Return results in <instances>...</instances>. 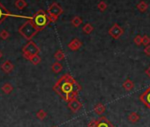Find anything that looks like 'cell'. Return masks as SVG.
<instances>
[{"instance_id":"1","label":"cell","mask_w":150,"mask_h":127,"mask_svg":"<svg viewBox=\"0 0 150 127\" xmlns=\"http://www.w3.org/2000/svg\"><path fill=\"white\" fill-rule=\"evenodd\" d=\"M53 90L58 94L64 102H69L77 98L81 90V87L70 73H65L62 75L55 84Z\"/></svg>"},{"instance_id":"2","label":"cell","mask_w":150,"mask_h":127,"mask_svg":"<svg viewBox=\"0 0 150 127\" xmlns=\"http://www.w3.org/2000/svg\"><path fill=\"white\" fill-rule=\"evenodd\" d=\"M38 31H39L38 28L35 27L31 18L29 19L28 21H27L24 25H22L21 28L19 29V32L28 40H31L36 35Z\"/></svg>"},{"instance_id":"3","label":"cell","mask_w":150,"mask_h":127,"mask_svg":"<svg viewBox=\"0 0 150 127\" xmlns=\"http://www.w3.org/2000/svg\"><path fill=\"white\" fill-rule=\"evenodd\" d=\"M32 21L35 25V27L38 28V30H42L48 24H49V19L47 13L43 10H39L32 18Z\"/></svg>"},{"instance_id":"4","label":"cell","mask_w":150,"mask_h":127,"mask_svg":"<svg viewBox=\"0 0 150 127\" xmlns=\"http://www.w3.org/2000/svg\"><path fill=\"white\" fill-rule=\"evenodd\" d=\"M40 52V49L37 47V45L30 41L25 47H24V49H23V54H24V56L27 58V59H30L33 56H35V55H38V53Z\"/></svg>"},{"instance_id":"5","label":"cell","mask_w":150,"mask_h":127,"mask_svg":"<svg viewBox=\"0 0 150 127\" xmlns=\"http://www.w3.org/2000/svg\"><path fill=\"white\" fill-rule=\"evenodd\" d=\"M88 127H116L107 117L101 116L98 119L91 120L88 124Z\"/></svg>"},{"instance_id":"6","label":"cell","mask_w":150,"mask_h":127,"mask_svg":"<svg viewBox=\"0 0 150 127\" xmlns=\"http://www.w3.org/2000/svg\"><path fill=\"white\" fill-rule=\"evenodd\" d=\"M124 34V28H121L118 24L115 23L110 29H109V35L115 40L119 39Z\"/></svg>"},{"instance_id":"7","label":"cell","mask_w":150,"mask_h":127,"mask_svg":"<svg viewBox=\"0 0 150 127\" xmlns=\"http://www.w3.org/2000/svg\"><path fill=\"white\" fill-rule=\"evenodd\" d=\"M63 12L64 11H63L62 7L57 2H54V3L51 4V6L47 10V14L52 15V16H55V17L58 18V16L63 13Z\"/></svg>"},{"instance_id":"8","label":"cell","mask_w":150,"mask_h":127,"mask_svg":"<svg viewBox=\"0 0 150 127\" xmlns=\"http://www.w3.org/2000/svg\"><path fill=\"white\" fill-rule=\"evenodd\" d=\"M68 108L73 113H76L82 108V103L77 98H75L68 102Z\"/></svg>"},{"instance_id":"9","label":"cell","mask_w":150,"mask_h":127,"mask_svg":"<svg viewBox=\"0 0 150 127\" xmlns=\"http://www.w3.org/2000/svg\"><path fill=\"white\" fill-rule=\"evenodd\" d=\"M139 100L145 104L146 108L150 109V87H148L146 91L139 95Z\"/></svg>"},{"instance_id":"10","label":"cell","mask_w":150,"mask_h":127,"mask_svg":"<svg viewBox=\"0 0 150 127\" xmlns=\"http://www.w3.org/2000/svg\"><path fill=\"white\" fill-rule=\"evenodd\" d=\"M82 46V42L81 40H79L78 38H74L73 40H71L69 43H68V48L72 50V51H76L78 50Z\"/></svg>"},{"instance_id":"11","label":"cell","mask_w":150,"mask_h":127,"mask_svg":"<svg viewBox=\"0 0 150 127\" xmlns=\"http://www.w3.org/2000/svg\"><path fill=\"white\" fill-rule=\"evenodd\" d=\"M8 16H10V13H9V12L4 7V6L0 3V24L2 23V21L6 19V18H7Z\"/></svg>"},{"instance_id":"12","label":"cell","mask_w":150,"mask_h":127,"mask_svg":"<svg viewBox=\"0 0 150 127\" xmlns=\"http://www.w3.org/2000/svg\"><path fill=\"white\" fill-rule=\"evenodd\" d=\"M105 110H106V108H105V106H104L103 103H97V104H96L95 107H94V111H95V113H96V115H98V116L103 115V114L105 112Z\"/></svg>"},{"instance_id":"13","label":"cell","mask_w":150,"mask_h":127,"mask_svg":"<svg viewBox=\"0 0 150 127\" xmlns=\"http://www.w3.org/2000/svg\"><path fill=\"white\" fill-rule=\"evenodd\" d=\"M123 88L126 91H132L134 87V83L132 80H131L130 79H127L122 85Z\"/></svg>"},{"instance_id":"14","label":"cell","mask_w":150,"mask_h":127,"mask_svg":"<svg viewBox=\"0 0 150 127\" xmlns=\"http://www.w3.org/2000/svg\"><path fill=\"white\" fill-rule=\"evenodd\" d=\"M1 68L4 72L6 73H10L13 71V64L10 62V61H6L3 65L1 66Z\"/></svg>"},{"instance_id":"15","label":"cell","mask_w":150,"mask_h":127,"mask_svg":"<svg viewBox=\"0 0 150 127\" xmlns=\"http://www.w3.org/2000/svg\"><path fill=\"white\" fill-rule=\"evenodd\" d=\"M139 119H140V116H139V115L137 114L136 112H131L130 115L128 116V120H129L131 123H135L139 122Z\"/></svg>"},{"instance_id":"16","label":"cell","mask_w":150,"mask_h":127,"mask_svg":"<svg viewBox=\"0 0 150 127\" xmlns=\"http://www.w3.org/2000/svg\"><path fill=\"white\" fill-rule=\"evenodd\" d=\"M83 23V20L81 17L79 16H75L73 17V19L71 20V24L74 27V28H79L81 24Z\"/></svg>"},{"instance_id":"17","label":"cell","mask_w":150,"mask_h":127,"mask_svg":"<svg viewBox=\"0 0 150 127\" xmlns=\"http://www.w3.org/2000/svg\"><path fill=\"white\" fill-rule=\"evenodd\" d=\"M51 70L55 73H59L63 70V66L61 65L59 62H55L52 65V66H51Z\"/></svg>"},{"instance_id":"18","label":"cell","mask_w":150,"mask_h":127,"mask_svg":"<svg viewBox=\"0 0 150 127\" xmlns=\"http://www.w3.org/2000/svg\"><path fill=\"white\" fill-rule=\"evenodd\" d=\"M148 8V5L145 2V1H141L137 5V9L140 12V13H145Z\"/></svg>"},{"instance_id":"19","label":"cell","mask_w":150,"mask_h":127,"mask_svg":"<svg viewBox=\"0 0 150 127\" xmlns=\"http://www.w3.org/2000/svg\"><path fill=\"white\" fill-rule=\"evenodd\" d=\"M27 6H28V4L25 0H16L15 1V6L19 10H23Z\"/></svg>"},{"instance_id":"20","label":"cell","mask_w":150,"mask_h":127,"mask_svg":"<svg viewBox=\"0 0 150 127\" xmlns=\"http://www.w3.org/2000/svg\"><path fill=\"white\" fill-rule=\"evenodd\" d=\"M93 30H94V28H93V26H92L90 23L85 24V25L83 26V28H82V31H83L85 34H87V35L91 34V33L93 32Z\"/></svg>"},{"instance_id":"21","label":"cell","mask_w":150,"mask_h":127,"mask_svg":"<svg viewBox=\"0 0 150 127\" xmlns=\"http://www.w3.org/2000/svg\"><path fill=\"white\" fill-rule=\"evenodd\" d=\"M54 57L57 60V61H62L64 59V53L61 50V49H58L55 55H54Z\"/></svg>"},{"instance_id":"22","label":"cell","mask_w":150,"mask_h":127,"mask_svg":"<svg viewBox=\"0 0 150 127\" xmlns=\"http://www.w3.org/2000/svg\"><path fill=\"white\" fill-rule=\"evenodd\" d=\"M29 61L33 64V65L36 66V65H38V64H40V62L42 61V59H41V57L39 56V55H35V56H33L29 59Z\"/></svg>"},{"instance_id":"23","label":"cell","mask_w":150,"mask_h":127,"mask_svg":"<svg viewBox=\"0 0 150 127\" xmlns=\"http://www.w3.org/2000/svg\"><path fill=\"white\" fill-rule=\"evenodd\" d=\"M36 116H37V118H39L40 120H43V119L47 116V113H46V111H44L43 109H40V110L36 113Z\"/></svg>"},{"instance_id":"24","label":"cell","mask_w":150,"mask_h":127,"mask_svg":"<svg viewBox=\"0 0 150 127\" xmlns=\"http://www.w3.org/2000/svg\"><path fill=\"white\" fill-rule=\"evenodd\" d=\"M2 90H3L5 93L9 94V93H11V92H12V90H13V87H12L9 83H6V84H5V85L3 86Z\"/></svg>"},{"instance_id":"25","label":"cell","mask_w":150,"mask_h":127,"mask_svg":"<svg viewBox=\"0 0 150 127\" xmlns=\"http://www.w3.org/2000/svg\"><path fill=\"white\" fill-rule=\"evenodd\" d=\"M107 4L104 2V1H101L98 5H97V7H98V9L101 11V12H104L106 9H107Z\"/></svg>"},{"instance_id":"26","label":"cell","mask_w":150,"mask_h":127,"mask_svg":"<svg viewBox=\"0 0 150 127\" xmlns=\"http://www.w3.org/2000/svg\"><path fill=\"white\" fill-rule=\"evenodd\" d=\"M133 42H135V44H136L137 46L141 45V44H142V37H141V35H138L137 36H135L134 39H133Z\"/></svg>"},{"instance_id":"27","label":"cell","mask_w":150,"mask_h":127,"mask_svg":"<svg viewBox=\"0 0 150 127\" xmlns=\"http://www.w3.org/2000/svg\"><path fill=\"white\" fill-rule=\"evenodd\" d=\"M142 44L145 45V47L150 45V37H148L147 35H144L142 37Z\"/></svg>"},{"instance_id":"28","label":"cell","mask_w":150,"mask_h":127,"mask_svg":"<svg viewBox=\"0 0 150 127\" xmlns=\"http://www.w3.org/2000/svg\"><path fill=\"white\" fill-rule=\"evenodd\" d=\"M0 37L4 40H6L9 37V33L6 30H2L1 32H0Z\"/></svg>"},{"instance_id":"29","label":"cell","mask_w":150,"mask_h":127,"mask_svg":"<svg viewBox=\"0 0 150 127\" xmlns=\"http://www.w3.org/2000/svg\"><path fill=\"white\" fill-rule=\"evenodd\" d=\"M144 53L148 56H150V45H147L144 48Z\"/></svg>"},{"instance_id":"30","label":"cell","mask_w":150,"mask_h":127,"mask_svg":"<svg viewBox=\"0 0 150 127\" xmlns=\"http://www.w3.org/2000/svg\"><path fill=\"white\" fill-rule=\"evenodd\" d=\"M145 73H146V75L147 77L150 78V66H149V67L145 71Z\"/></svg>"},{"instance_id":"31","label":"cell","mask_w":150,"mask_h":127,"mask_svg":"<svg viewBox=\"0 0 150 127\" xmlns=\"http://www.w3.org/2000/svg\"><path fill=\"white\" fill-rule=\"evenodd\" d=\"M2 56H3V54H2V52H1V51H0V58L2 57Z\"/></svg>"},{"instance_id":"32","label":"cell","mask_w":150,"mask_h":127,"mask_svg":"<svg viewBox=\"0 0 150 127\" xmlns=\"http://www.w3.org/2000/svg\"><path fill=\"white\" fill-rule=\"evenodd\" d=\"M53 127H57V126H53Z\"/></svg>"}]
</instances>
